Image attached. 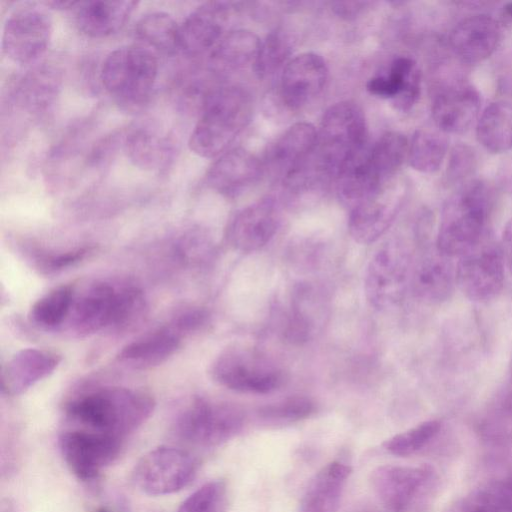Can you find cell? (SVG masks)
<instances>
[{
	"mask_svg": "<svg viewBox=\"0 0 512 512\" xmlns=\"http://www.w3.org/2000/svg\"><path fill=\"white\" fill-rule=\"evenodd\" d=\"M154 399L146 392L123 387L102 388L79 395L65 406L69 420L80 429L124 441L152 414Z\"/></svg>",
	"mask_w": 512,
	"mask_h": 512,
	"instance_id": "cell-1",
	"label": "cell"
},
{
	"mask_svg": "<svg viewBox=\"0 0 512 512\" xmlns=\"http://www.w3.org/2000/svg\"><path fill=\"white\" fill-rule=\"evenodd\" d=\"M252 115L253 100L246 89L229 85L209 90L189 137L190 150L202 158L220 156L249 125Z\"/></svg>",
	"mask_w": 512,
	"mask_h": 512,
	"instance_id": "cell-2",
	"label": "cell"
},
{
	"mask_svg": "<svg viewBox=\"0 0 512 512\" xmlns=\"http://www.w3.org/2000/svg\"><path fill=\"white\" fill-rule=\"evenodd\" d=\"M495 204L492 187L481 180H471L453 193L444 205L436 247L458 258L489 233L488 224Z\"/></svg>",
	"mask_w": 512,
	"mask_h": 512,
	"instance_id": "cell-3",
	"label": "cell"
},
{
	"mask_svg": "<svg viewBox=\"0 0 512 512\" xmlns=\"http://www.w3.org/2000/svg\"><path fill=\"white\" fill-rule=\"evenodd\" d=\"M144 309V297L132 286L116 287L96 282L76 294L64 324L71 333L87 336L107 327L134 321Z\"/></svg>",
	"mask_w": 512,
	"mask_h": 512,
	"instance_id": "cell-4",
	"label": "cell"
},
{
	"mask_svg": "<svg viewBox=\"0 0 512 512\" xmlns=\"http://www.w3.org/2000/svg\"><path fill=\"white\" fill-rule=\"evenodd\" d=\"M157 76L156 54L140 44L118 47L101 67L104 88L126 110L140 109L148 102Z\"/></svg>",
	"mask_w": 512,
	"mask_h": 512,
	"instance_id": "cell-5",
	"label": "cell"
},
{
	"mask_svg": "<svg viewBox=\"0 0 512 512\" xmlns=\"http://www.w3.org/2000/svg\"><path fill=\"white\" fill-rule=\"evenodd\" d=\"M367 123L363 110L353 101L331 105L323 114L314 155L333 178L365 151Z\"/></svg>",
	"mask_w": 512,
	"mask_h": 512,
	"instance_id": "cell-6",
	"label": "cell"
},
{
	"mask_svg": "<svg viewBox=\"0 0 512 512\" xmlns=\"http://www.w3.org/2000/svg\"><path fill=\"white\" fill-rule=\"evenodd\" d=\"M244 422L245 414L239 406L196 397L176 417L174 432L186 443L211 448L235 437Z\"/></svg>",
	"mask_w": 512,
	"mask_h": 512,
	"instance_id": "cell-7",
	"label": "cell"
},
{
	"mask_svg": "<svg viewBox=\"0 0 512 512\" xmlns=\"http://www.w3.org/2000/svg\"><path fill=\"white\" fill-rule=\"evenodd\" d=\"M211 376L229 390L253 394L273 392L284 381L282 370L271 359L242 347L229 348L217 356Z\"/></svg>",
	"mask_w": 512,
	"mask_h": 512,
	"instance_id": "cell-8",
	"label": "cell"
},
{
	"mask_svg": "<svg viewBox=\"0 0 512 512\" xmlns=\"http://www.w3.org/2000/svg\"><path fill=\"white\" fill-rule=\"evenodd\" d=\"M199 463L188 451L174 446H159L136 463L132 479L137 488L151 496L181 491L195 478Z\"/></svg>",
	"mask_w": 512,
	"mask_h": 512,
	"instance_id": "cell-9",
	"label": "cell"
},
{
	"mask_svg": "<svg viewBox=\"0 0 512 512\" xmlns=\"http://www.w3.org/2000/svg\"><path fill=\"white\" fill-rule=\"evenodd\" d=\"M53 31L49 13L36 3L24 2L7 16L2 31V51L18 64L36 62L47 50Z\"/></svg>",
	"mask_w": 512,
	"mask_h": 512,
	"instance_id": "cell-10",
	"label": "cell"
},
{
	"mask_svg": "<svg viewBox=\"0 0 512 512\" xmlns=\"http://www.w3.org/2000/svg\"><path fill=\"white\" fill-rule=\"evenodd\" d=\"M504 266L501 246L488 233L458 257L456 284L468 299L489 301L502 290Z\"/></svg>",
	"mask_w": 512,
	"mask_h": 512,
	"instance_id": "cell-11",
	"label": "cell"
},
{
	"mask_svg": "<svg viewBox=\"0 0 512 512\" xmlns=\"http://www.w3.org/2000/svg\"><path fill=\"white\" fill-rule=\"evenodd\" d=\"M411 259L399 242L381 246L373 255L365 273L364 290L368 302L377 309L399 303L409 286Z\"/></svg>",
	"mask_w": 512,
	"mask_h": 512,
	"instance_id": "cell-12",
	"label": "cell"
},
{
	"mask_svg": "<svg viewBox=\"0 0 512 512\" xmlns=\"http://www.w3.org/2000/svg\"><path fill=\"white\" fill-rule=\"evenodd\" d=\"M122 446L121 439L80 428L66 430L59 437L67 467L84 482L98 478L118 458Z\"/></svg>",
	"mask_w": 512,
	"mask_h": 512,
	"instance_id": "cell-13",
	"label": "cell"
},
{
	"mask_svg": "<svg viewBox=\"0 0 512 512\" xmlns=\"http://www.w3.org/2000/svg\"><path fill=\"white\" fill-rule=\"evenodd\" d=\"M435 475L430 466L383 465L373 470L371 484L384 507L410 512L430 491Z\"/></svg>",
	"mask_w": 512,
	"mask_h": 512,
	"instance_id": "cell-14",
	"label": "cell"
},
{
	"mask_svg": "<svg viewBox=\"0 0 512 512\" xmlns=\"http://www.w3.org/2000/svg\"><path fill=\"white\" fill-rule=\"evenodd\" d=\"M239 3L208 1L192 11L180 25V51L189 56L210 52L232 29Z\"/></svg>",
	"mask_w": 512,
	"mask_h": 512,
	"instance_id": "cell-15",
	"label": "cell"
},
{
	"mask_svg": "<svg viewBox=\"0 0 512 512\" xmlns=\"http://www.w3.org/2000/svg\"><path fill=\"white\" fill-rule=\"evenodd\" d=\"M405 187L394 179L378 193L350 209L348 229L360 244L378 240L391 226L405 198Z\"/></svg>",
	"mask_w": 512,
	"mask_h": 512,
	"instance_id": "cell-16",
	"label": "cell"
},
{
	"mask_svg": "<svg viewBox=\"0 0 512 512\" xmlns=\"http://www.w3.org/2000/svg\"><path fill=\"white\" fill-rule=\"evenodd\" d=\"M328 78L325 60L313 52H305L291 58L281 74L279 101L288 111H296L323 90Z\"/></svg>",
	"mask_w": 512,
	"mask_h": 512,
	"instance_id": "cell-17",
	"label": "cell"
},
{
	"mask_svg": "<svg viewBox=\"0 0 512 512\" xmlns=\"http://www.w3.org/2000/svg\"><path fill=\"white\" fill-rule=\"evenodd\" d=\"M279 224V205L267 197L236 213L228 225L227 239L239 251H257L270 242Z\"/></svg>",
	"mask_w": 512,
	"mask_h": 512,
	"instance_id": "cell-18",
	"label": "cell"
},
{
	"mask_svg": "<svg viewBox=\"0 0 512 512\" xmlns=\"http://www.w3.org/2000/svg\"><path fill=\"white\" fill-rule=\"evenodd\" d=\"M436 245L422 252L411 266L409 286L414 295L429 304L446 301L456 284V264Z\"/></svg>",
	"mask_w": 512,
	"mask_h": 512,
	"instance_id": "cell-19",
	"label": "cell"
},
{
	"mask_svg": "<svg viewBox=\"0 0 512 512\" xmlns=\"http://www.w3.org/2000/svg\"><path fill=\"white\" fill-rule=\"evenodd\" d=\"M263 169V164L252 152L234 148L212 163L205 175V183L217 193L234 198L255 184Z\"/></svg>",
	"mask_w": 512,
	"mask_h": 512,
	"instance_id": "cell-20",
	"label": "cell"
},
{
	"mask_svg": "<svg viewBox=\"0 0 512 512\" xmlns=\"http://www.w3.org/2000/svg\"><path fill=\"white\" fill-rule=\"evenodd\" d=\"M318 132L309 122L288 127L266 152L264 168L282 181L298 169L314 152Z\"/></svg>",
	"mask_w": 512,
	"mask_h": 512,
	"instance_id": "cell-21",
	"label": "cell"
},
{
	"mask_svg": "<svg viewBox=\"0 0 512 512\" xmlns=\"http://www.w3.org/2000/svg\"><path fill=\"white\" fill-rule=\"evenodd\" d=\"M480 94L470 84L458 83L439 91L432 103V117L443 133L465 132L477 118Z\"/></svg>",
	"mask_w": 512,
	"mask_h": 512,
	"instance_id": "cell-22",
	"label": "cell"
},
{
	"mask_svg": "<svg viewBox=\"0 0 512 512\" xmlns=\"http://www.w3.org/2000/svg\"><path fill=\"white\" fill-rule=\"evenodd\" d=\"M366 89L373 96L391 100L395 109L408 111L420 96V70L412 58L399 56L391 62L387 74L371 77Z\"/></svg>",
	"mask_w": 512,
	"mask_h": 512,
	"instance_id": "cell-23",
	"label": "cell"
},
{
	"mask_svg": "<svg viewBox=\"0 0 512 512\" xmlns=\"http://www.w3.org/2000/svg\"><path fill=\"white\" fill-rule=\"evenodd\" d=\"M500 37V26L493 17L476 14L455 25L450 34V45L462 61L478 63L492 55Z\"/></svg>",
	"mask_w": 512,
	"mask_h": 512,
	"instance_id": "cell-24",
	"label": "cell"
},
{
	"mask_svg": "<svg viewBox=\"0 0 512 512\" xmlns=\"http://www.w3.org/2000/svg\"><path fill=\"white\" fill-rule=\"evenodd\" d=\"M61 358L53 351L27 348L17 352L3 367L2 391L10 396L20 395L50 375Z\"/></svg>",
	"mask_w": 512,
	"mask_h": 512,
	"instance_id": "cell-25",
	"label": "cell"
},
{
	"mask_svg": "<svg viewBox=\"0 0 512 512\" xmlns=\"http://www.w3.org/2000/svg\"><path fill=\"white\" fill-rule=\"evenodd\" d=\"M131 0H93L78 2L75 21L78 29L91 38H105L120 31L136 6Z\"/></svg>",
	"mask_w": 512,
	"mask_h": 512,
	"instance_id": "cell-26",
	"label": "cell"
},
{
	"mask_svg": "<svg viewBox=\"0 0 512 512\" xmlns=\"http://www.w3.org/2000/svg\"><path fill=\"white\" fill-rule=\"evenodd\" d=\"M351 467L340 461L323 466L310 480L299 512H337Z\"/></svg>",
	"mask_w": 512,
	"mask_h": 512,
	"instance_id": "cell-27",
	"label": "cell"
},
{
	"mask_svg": "<svg viewBox=\"0 0 512 512\" xmlns=\"http://www.w3.org/2000/svg\"><path fill=\"white\" fill-rule=\"evenodd\" d=\"M180 343V332L175 328H164L126 344L116 358L131 368L147 369L165 362L177 351Z\"/></svg>",
	"mask_w": 512,
	"mask_h": 512,
	"instance_id": "cell-28",
	"label": "cell"
},
{
	"mask_svg": "<svg viewBox=\"0 0 512 512\" xmlns=\"http://www.w3.org/2000/svg\"><path fill=\"white\" fill-rule=\"evenodd\" d=\"M261 40L245 29H232L209 52L208 66L215 75H226L254 64Z\"/></svg>",
	"mask_w": 512,
	"mask_h": 512,
	"instance_id": "cell-29",
	"label": "cell"
},
{
	"mask_svg": "<svg viewBox=\"0 0 512 512\" xmlns=\"http://www.w3.org/2000/svg\"><path fill=\"white\" fill-rule=\"evenodd\" d=\"M406 137L396 131L383 134L365 153L364 164L370 175L380 184L392 181L408 155Z\"/></svg>",
	"mask_w": 512,
	"mask_h": 512,
	"instance_id": "cell-30",
	"label": "cell"
},
{
	"mask_svg": "<svg viewBox=\"0 0 512 512\" xmlns=\"http://www.w3.org/2000/svg\"><path fill=\"white\" fill-rule=\"evenodd\" d=\"M480 144L492 153L512 149V102L499 100L482 112L476 127Z\"/></svg>",
	"mask_w": 512,
	"mask_h": 512,
	"instance_id": "cell-31",
	"label": "cell"
},
{
	"mask_svg": "<svg viewBox=\"0 0 512 512\" xmlns=\"http://www.w3.org/2000/svg\"><path fill=\"white\" fill-rule=\"evenodd\" d=\"M139 44L156 53L175 54L180 51V25L161 11L143 15L135 25Z\"/></svg>",
	"mask_w": 512,
	"mask_h": 512,
	"instance_id": "cell-32",
	"label": "cell"
},
{
	"mask_svg": "<svg viewBox=\"0 0 512 512\" xmlns=\"http://www.w3.org/2000/svg\"><path fill=\"white\" fill-rule=\"evenodd\" d=\"M311 288L300 286L294 294L291 308L282 324V334L291 343L301 344L309 340L316 328V316L323 306Z\"/></svg>",
	"mask_w": 512,
	"mask_h": 512,
	"instance_id": "cell-33",
	"label": "cell"
},
{
	"mask_svg": "<svg viewBox=\"0 0 512 512\" xmlns=\"http://www.w3.org/2000/svg\"><path fill=\"white\" fill-rule=\"evenodd\" d=\"M124 148L136 166L147 170L163 168L170 157L166 139L148 128L131 131L125 138Z\"/></svg>",
	"mask_w": 512,
	"mask_h": 512,
	"instance_id": "cell-34",
	"label": "cell"
},
{
	"mask_svg": "<svg viewBox=\"0 0 512 512\" xmlns=\"http://www.w3.org/2000/svg\"><path fill=\"white\" fill-rule=\"evenodd\" d=\"M440 130L427 128L414 132L408 146V161L410 166L421 173L437 171L448 150V140Z\"/></svg>",
	"mask_w": 512,
	"mask_h": 512,
	"instance_id": "cell-35",
	"label": "cell"
},
{
	"mask_svg": "<svg viewBox=\"0 0 512 512\" xmlns=\"http://www.w3.org/2000/svg\"><path fill=\"white\" fill-rule=\"evenodd\" d=\"M481 438L491 444L512 442V384L489 404L478 422Z\"/></svg>",
	"mask_w": 512,
	"mask_h": 512,
	"instance_id": "cell-36",
	"label": "cell"
},
{
	"mask_svg": "<svg viewBox=\"0 0 512 512\" xmlns=\"http://www.w3.org/2000/svg\"><path fill=\"white\" fill-rule=\"evenodd\" d=\"M459 512H512V474L471 490L463 498Z\"/></svg>",
	"mask_w": 512,
	"mask_h": 512,
	"instance_id": "cell-37",
	"label": "cell"
},
{
	"mask_svg": "<svg viewBox=\"0 0 512 512\" xmlns=\"http://www.w3.org/2000/svg\"><path fill=\"white\" fill-rule=\"evenodd\" d=\"M58 75L47 67H39L23 77L18 89V99L31 112L47 109L55 100L58 91Z\"/></svg>",
	"mask_w": 512,
	"mask_h": 512,
	"instance_id": "cell-38",
	"label": "cell"
},
{
	"mask_svg": "<svg viewBox=\"0 0 512 512\" xmlns=\"http://www.w3.org/2000/svg\"><path fill=\"white\" fill-rule=\"evenodd\" d=\"M74 296L73 285H61L51 289L32 305L29 313L31 321L46 329L64 325Z\"/></svg>",
	"mask_w": 512,
	"mask_h": 512,
	"instance_id": "cell-39",
	"label": "cell"
},
{
	"mask_svg": "<svg viewBox=\"0 0 512 512\" xmlns=\"http://www.w3.org/2000/svg\"><path fill=\"white\" fill-rule=\"evenodd\" d=\"M442 422L438 419L424 421L383 443V448L394 456L407 457L427 447L440 433Z\"/></svg>",
	"mask_w": 512,
	"mask_h": 512,
	"instance_id": "cell-40",
	"label": "cell"
},
{
	"mask_svg": "<svg viewBox=\"0 0 512 512\" xmlns=\"http://www.w3.org/2000/svg\"><path fill=\"white\" fill-rule=\"evenodd\" d=\"M291 53L292 44L289 37L280 30L270 32L261 41L258 55L253 64L256 74L259 78H266L281 68L283 70L290 61Z\"/></svg>",
	"mask_w": 512,
	"mask_h": 512,
	"instance_id": "cell-41",
	"label": "cell"
},
{
	"mask_svg": "<svg viewBox=\"0 0 512 512\" xmlns=\"http://www.w3.org/2000/svg\"><path fill=\"white\" fill-rule=\"evenodd\" d=\"M229 492L225 481L212 480L190 494L177 512H227Z\"/></svg>",
	"mask_w": 512,
	"mask_h": 512,
	"instance_id": "cell-42",
	"label": "cell"
},
{
	"mask_svg": "<svg viewBox=\"0 0 512 512\" xmlns=\"http://www.w3.org/2000/svg\"><path fill=\"white\" fill-rule=\"evenodd\" d=\"M316 410L315 403L305 396H291L259 409V416L273 423H291L309 418Z\"/></svg>",
	"mask_w": 512,
	"mask_h": 512,
	"instance_id": "cell-43",
	"label": "cell"
},
{
	"mask_svg": "<svg viewBox=\"0 0 512 512\" xmlns=\"http://www.w3.org/2000/svg\"><path fill=\"white\" fill-rule=\"evenodd\" d=\"M476 166V155L473 149L465 144L455 146L449 156L446 177L455 183L470 175Z\"/></svg>",
	"mask_w": 512,
	"mask_h": 512,
	"instance_id": "cell-44",
	"label": "cell"
},
{
	"mask_svg": "<svg viewBox=\"0 0 512 512\" xmlns=\"http://www.w3.org/2000/svg\"><path fill=\"white\" fill-rule=\"evenodd\" d=\"M89 251V248H77L63 253L45 255L39 260L41 269L46 272L62 270L81 261Z\"/></svg>",
	"mask_w": 512,
	"mask_h": 512,
	"instance_id": "cell-45",
	"label": "cell"
},
{
	"mask_svg": "<svg viewBox=\"0 0 512 512\" xmlns=\"http://www.w3.org/2000/svg\"><path fill=\"white\" fill-rule=\"evenodd\" d=\"M371 5L367 1H336L331 3V9L337 16L351 20L363 14Z\"/></svg>",
	"mask_w": 512,
	"mask_h": 512,
	"instance_id": "cell-46",
	"label": "cell"
},
{
	"mask_svg": "<svg viewBox=\"0 0 512 512\" xmlns=\"http://www.w3.org/2000/svg\"><path fill=\"white\" fill-rule=\"evenodd\" d=\"M505 264L512 274V218L506 224L500 243Z\"/></svg>",
	"mask_w": 512,
	"mask_h": 512,
	"instance_id": "cell-47",
	"label": "cell"
},
{
	"mask_svg": "<svg viewBox=\"0 0 512 512\" xmlns=\"http://www.w3.org/2000/svg\"><path fill=\"white\" fill-rule=\"evenodd\" d=\"M503 17L509 21H512V2H509L503 6Z\"/></svg>",
	"mask_w": 512,
	"mask_h": 512,
	"instance_id": "cell-48",
	"label": "cell"
},
{
	"mask_svg": "<svg viewBox=\"0 0 512 512\" xmlns=\"http://www.w3.org/2000/svg\"><path fill=\"white\" fill-rule=\"evenodd\" d=\"M93 512H113L107 507H97Z\"/></svg>",
	"mask_w": 512,
	"mask_h": 512,
	"instance_id": "cell-49",
	"label": "cell"
},
{
	"mask_svg": "<svg viewBox=\"0 0 512 512\" xmlns=\"http://www.w3.org/2000/svg\"><path fill=\"white\" fill-rule=\"evenodd\" d=\"M373 512H393V511H391V510H389V509L384 507L383 510H378V511H373Z\"/></svg>",
	"mask_w": 512,
	"mask_h": 512,
	"instance_id": "cell-50",
	"label": "cell"
},
{
	"mask_svg": "<svg viewBox=\"0 0 512 512\" xmlns=\"http://www.w3.org/2000/svg\"><path fill=\"white\" fill-rule=\"evenodd\" d=\"M511 384H512V364H511Z\"/></svg>",
	"mask_w": 512,
	"mask_h": 512,
	"instance_id": "cell-51",
	"label": "cell"
}]
</instances>
